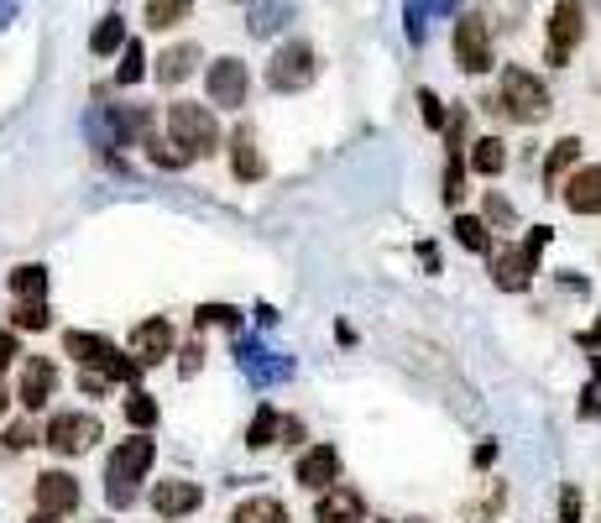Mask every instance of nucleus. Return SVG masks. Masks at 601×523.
I'll list each match as a JSON object with an SVG mask.
<instances>
[{"instance_id":"1","label":"nucleus","mask_w":601,"mask_h":523,"mask_svg":"<svg viewBox=\"0 0 601 523\" xmlns=\"http://www.w3.org/2000/svg\"><path fill=\"white\" fill-rule=\"evenodd\" d=\"M481 105L497 110V116H513V121H523V126H534V121H544L549 110H554V95H549V84H544V79L528 74V68L507 63V68H502V89H497V100H481Z\"/></svg>"},{"instance_id":"2","label":"nucleus","mask_w":601,"mask_h":523,"mask_svg":"<svg viewBox=\"0 0 601 523\" xmlns=\"http://www.w3.org/2000/svg\"><path fill=\"white\" fill-rule=\"evenodd\" d=\"M168 136L183 142L194 157H215L220 152V121H215V110L199 105V100H173L168 105Z\"/></svg>"},{"instance_id":"3","label":"nucleus","mask_w":601,"mask_h":523,"mask_svg":"<svg viewBox=\"0 0 601 523\" xmlns=\"http://www.w3.org/2000/svg\"><path fill=\"white\" fill-rule=\"evenodd\" d=\"M544 246H549V225H534V236H528L523 246H502V252H492V283L507 288V293H523L528 283H534V272H539Z\"/></svg>"},{"instance_id":"4","label":"nucleus","mask_w":601,"mask_h":523,"mask_svg":"<svg viewBox=\"0 0 601 523\" xmlns=\"http://www.w3.org/2000/svg\"><path fill=\"white\" fill-rule=\"evenodd\" d=\"M314 79H319V63H314V48L304 37L283 42V48L272 53V63H267V84L277 89V95H298V89H309Z\"/></svg>"},{"instance_id":"5","label":"nucleus","mask_w":601,"mask_h":523,"mask_svg":"<svg viewBox=\"0 0 601 523\" xmlns=\"http://www.w3.org/2000/svg\"><path fill=\"white\" fill-rule=\"evenodd\" d=\"M204 95H210L215 110H241L246 95H251V74L241 58H215L204 68Z\"/></svg>"},{"instance_id":"6","label":"nucleus","mask_w":601,"mask_h":523,"mask_svg":"<svg viewBox=\"0 0 601 523\" xmlns=\"http://www.w3.org/2000/svg\"><path fill=\"white\" fill-rule=\"evenodd\" d=\"M152 461H157V445L147 435L121 440V445L110 450V461H105V487H136L152 471Z\"/></svg>"},{"instance_id":"7","label":"nucleus","mask_w":601,"mask_h":523,"mask_svg":"<svg viewBox=\"0 0 601 523\" xmlns=\"http://www.w3.org/2000/svg\"><path fill=\"white\" fill-rule=\"evenodd\" d=\"M581 42H586V6L581 0H560L554 16H549V63L565 68Z\"/></svg>"},{"instance_id":"8","label":"nucleus","mask_w":601,"mask_h":523,"mask_svg":"<svg viewBox=\"0 0 601 523\" xmlns=\"http://www.w3.org/2000/svg\"><path fill=\"white\" fill-rule=\"evenodd\" d=\"M100 419L95 414H53L48 424V450L53 456H84V450L100 445Z\"/></svg>"},{"instance_id":"9","label":"nucleus","mask_w":601,"mask_h":523,"mask_svg":"<svg viewBox=\"0 0 601 523\" xmlns=\"http://www.w3.org/2000/svg\"><path fill=\"white\" fill-rule=\"evenodd\" d=\"M455 63L466 68V74H487L492 68V27L481 16L455 21Z\"/></svg>"},{"instance_id":"10","label":"nucleus","mask_w":601,"mask_h":523,"mask_svg":"<svg viewBox=\"0 0 601 523\" xmlns=\"http://www.w3.org/2000/svg\"><path fill=\"white\" fill-rule=\"evenodd\" d=\"M293 482L304 487V492H325V487H335V482H340V450H335V445H314V450H304V456H298V466H293Z\"/></svg>"},{"instance_id":"11","label":"nucleus","mask_w":601,"mask_h":523,"mask_svg":"<svg viewBox=\"0 0 601 523\" xmlns=\"http://www.w3.org/2000/svg\"><path fill=\"white\" fill-rule=\"evenodd\" d=\"M314 523H366V497L340 482L314 492Z\"/></svg>"},{"instance_id":"12","label":"nucleus","mask_w":601,"mask_h":523,"mask_svg":"<svg viewBox=\"0 0 601 523\" xmlns=\"http://www.w3.org/2000/svg\"><path fill=\"white\" fill-rule=\"evenodd\" d=\"M225 147H230V173H236L241 184H262V178H267V157H262V147H257V131L241 121L236 131H230Z\"/></svg>"},{"instance_id":"13","label":"nucleus","mask_w":601,"mask_h":523,"mask_svg":"<svg viewBox=\"0 0 601 523\" xmlns=\"http://www.w3.org/2000/svg\"><path fill=\"white\" fill-rule=\"evenodd\" d=\"M147 497H152V513H157V518H183V513H199V503H204L199 482H183V476H168V482H157Z\"/></svg>"},{"instance_id":"14","label":"nucleus","mask_w":601,"mask_h":523,"mask_svg":"<svg viewBox=\"0 0 601 523\" xmlns=\"http://www.w3.org/2000/svg\"><path fill=\"white\" fill-rule=\"evenodd\" d=\"M53 388H58V367H53L48 356H27V367H21V388H16L21 408L37 414V408L53 398Z\"/></svg>"},{"instance_id":"15","label":"nucleus","mask_w":601,"mask_h":523,"mask_svg":"<svg viewBox=\"0 0 601 523\" xmlns=\"http://www.w3.org/2000/svg\"><path fill=\"white\" fill-rule=\"evenodd\" d=\"M32 492H37V508H42V513H58V518H63V513H74V508H79V497H84L74 476L58 471V466H53V471H42Z\"/></svg>"},{"instance_id":"16","label":"nucleus","mask_w":601,"mask_h":523,"mask_svg":"<svg viewBox=\"0 0 601 523\" xmlns=\"http://www.w3.org/2000/svg\"><path fill=\"white\" fill-rule=\"evenodd\" d=\"M173 346H178V340H173V325H168V320H142V325L131 330V356L142 361V367H157V361H168Z\"/></svg>"},{"instance_id":"17","label":"nucleus","mask_w":601,"mask_h":523,"mask_svg":"<svg viewBox=\"0 0 601 523\" xmlns=\"http://www.w3.org/2000/svg\"><path fill=\"white\" fill-rule=\"evenodd\" d=\"M560 194L575 215H601V163H581L560 184Z\"/></svg>"},{"instance_id":"18","label":"nucleus","mask_w":601,"mask_h":523,"mask_svg":"<svg viewBox=\"0 0 601 523\" xmlns=\"http://www.w3.org/2000/svg\"><path fill=\"white\" fill-rule=\"evenodd\" d=\"M230 523H293V513H288V503L283 497H241L236 508H230Z\"/></svg>"},{"instance_id":"19","label":"nucleus","mask_w":601,"mask_h":523,"mask_svg":"<svg viewBox=\"0 0 601 523\" xmlns=\"http://www.w3.org/2000/svg\"><path fill=\"white\" fill-rule=\"evenodd\" d=\"M575 168H581V142H575V136H560V142L549 147V157H544V184L560 189Z\"/></svg>"},{"instance_id":"20","label":"nucleus","mask_w":601,"mask_h":523,"mask_svg":"<svg viewBox=\"0 0 601 523\" xmlns=\"http://www.w3.org/2000/svg\"><path fill=\"white\" fill-rule=\"evenodd\" d=\"M199 63V42H178V48L157 53V84H183Z\"/></svg>"},{"instance_id":"21","label":"nucleus","mask_w":601,"mask_h":523,"mask_svg":"<svg viewBox=\"0 0 601 523\" xmlns=\"http://www.w3.org/2000/svg\"><path fill=\"white\" fill-rule=\"evenodd\" d=\"M63 351L74 356L79 367H100V361H105L115 346H110L105 335H89V330H68V335H63Z\"/></svg>"},{"instance_id":"22","label":"nucleus","mask_w":601,"mask_h":523,"mask_svg":"<svg viewBox=\"0 0 601 523\" xmlns=\"http://www.w3.org/2000/svg\"><path fill=\"white\" fill-rule=\"evenodd\" d=\"M142 147H147V157H152L157 168H189V163H194V152H189V147L173 142V136H157V131L142 136Z\"/></svg>"},{"instance_id":"23","label":"nucleus","mask_w":601,"mask_h":523,"mask_svg":"<svg viewBox=\"0 0 601 523\" xmlns=\"http://www.w3.org/2000/svg\"><path fill=\"white\" fill-rule=\"evenodd\" d=\"M471 168L481 178H497L507 168V142H502V136H481V142L471 147Z\"/></svg>"},{"instance_id":"24","label":"nucleus","mask_w":601,"mask_h":523,"mask_svg":"<svg viewBox=\"0 0 601 523\" xmlns=\"http://www.w3.org/2000/svg\"><path fill=\"white\" fill-rule=\"evenodd\" d=\"M455 241L466 246V252H481V257H492V231H487V220H476V215H455Z\"/></svg>"},{"instance_id":"25","label":"nucleus","mask_w":601,"mask_h":523,"mask_svg":"<svg viewBox=\"0 0 601 523\" xmlns=\"http://www.w3.org/2000/svg\"><path fill=\"white\" fill-rule=\"evenodd\" d=\"M126 42H131V37H126V21H121V16H105L100 27L89 32V53H95V58H110L115 48H126Z\"/></svg>"},{"instance_id":"26","label":"nucleus","mask_w":601,"mask_h":523,"mask_svg":"<svg viewBox=\"0 0 601 523\" xmlns=\"http://www.w3.org/2000/svg\"><path fill=\"white\" fill-rule=\"evenodd\" d=\"M11 293L16 299H48V272H42L37 262L11 267Z\"/></svg>"},{"instance_id":"27","label":"nucleus","mask_w":601,"mask_h":523,"mask_svg":"<svg viewBox=\"0 0 601 523\" xmlns=\"http://www.w3.org/2000/svg\"><path fill=\"white\" fill-rule=\"evenodd\" d=\"M6 314H11V330H48L53 325V309L42 299H16Z\"/></svg>"},{"instance_id":"28","label":"nucleus","mask_w":601,"mask_h":523,"mask_svg":"<svg viewBox=\"0 0 601 523\" xmlns=\"http://www.w3.org/2000/svg\"><path fill=\"white\" fill-rule=\"evenodd\" d=\"M277 429H283V414H277L272 403H262V408H257V419H251V429H246V445H251V450L277 445Z\"/></svg>"},{"instance_id":"29","label":"nucleus","mask_w":601,"mask_h":523,"mask_svg":"<svg viewBox=\"0 0 601 523\" xmlns=\"http://www.w3.org/2000/svg\"><path fill=\"white\" fill-rule=\"evenodd\" d=\"M189 6H194V0H147V27L152 32L178 27V21H189Z\"/></svg>"},{"instance_id":"30","label":"nucleus","mask_w":601,"mask_h":523,"mask_svg":"<svg viewBox=\"0 0 601 523\" xmlns=\"http://www.w3.org/2000/svg\"><path fill=\"white\" fill-rule=\"evenodd\" d=\"M204 325H225L230 335H241V309L236 304H199L194 309V330H204Z\"/></svg>"},{"instance_id":"31","label":"nucleus","mask_w":601,"mask_h":523,"mask_svg":"<svg viewBox=\"0 0 601 523\" xmlns=\"http://www.w3.org/2000/svg\"><path fill=\"white\" fill-rule=\"evenodd\" d=\"M147 74V48L142 42H126L121 48V68H115V84H136Z\"/></svg>"},{"instance_id":"32","label":"nucleus","mask_w":601,"mask_h":523,"mask_svg":"<svg viewBox=\"0 0 601 523\" xmlns=\"http://www.w3.org/2000/svg\"><path fill=\"white\" fill-rule=\"evenodd\" d=\"M126 419H131L136 429H152V424H157V398L142 393V388H131V398H126Z\"/></svg>"},{"instance_id":"33","label":"nucleus","mask_w":601,"mask_h":523,"mask_svg":"<svg viewBox=\"0 0 601 523\" xmlns=\"http://www.w3.org/2000/svg\"><path fill=\"white\" fill-rule=\"evenodd\" d=\"M283 16H288V6H283V0H262V6H257V16H251V32H257V37H267V32H277V27H283Z\"/></svg>"},{"instance_id":"34","label":"nucleus","mask_w":601,"mask_h":523,"mask_svg":"<svg viewBox=\"0 0 601 523\" xmlns=\"http://www.w3.org/2000/svg\"><path fill=\"white\" fill-rule=\"evenodd\" d=\"M460 194H466V163H460V152H450V163H445V204H460Z\"/></svg>"},{"instance_id":"35","label":"nucleus","mask_w":601,"mask_h":523,"mask_svg":"<svg viewBox=\"0 0 601 523\" xmlns=\"http://www.w3.org/2000/svg\"><path fill=\"white\" fill-rule=\"evenodd\" d=\"M0 445H6V450H32V445H37V429H32V419H16V424H6V435H0Z\"/></svg>"},{"instance_id":"36","label":"nucleus","mask_w":601,"mask_h":523,"mask_svg":"<svg viewBox=\"0 0 601 523\" xmlns=\"http://www.w3.org/2000/svg\"><path fill=\"white\" fill-rule=\"evenodd\" d=\"M199 367H204V335L194 330V340H189V346L178 351V372H183V377H194Z\"/></svg>"},{"instance_id":"37","label":"nucleus","mask_w":601,"mask_h":523,"mask_svg":"<svg viewBox=\"0 0 601 523\" xmlns=\"http://www.w3.org/2000/svg\"><path fill=\"white\" fill-rule=\"evenodd\" d=\"M419 110H424V126H434V131L450 126V121H445V105H439L434 89H419Z\"/></svg>"},{"instance_id":"38","label":"nucleus","mask_w":601,"mask_h":523,"mask_svg":"<svg viewBox=\"0 0 601 523\" xmlns=\"http://www.w3.org/2000/svg\"><path fill=\"white\" fill-rule=\"evenodd\" d=\"M560 523H581V492L575 487L560 492Z\"/></svg>"},{"instance_id":"39","label":"nucleus","mask_w":601,"mask_h":523,"mask_svg":"<svg viewBox=\"0 0 601 523\" xmlns=\"http://www.w3.org/2000/svg\"><path fill=\"white\" fill-rule=\"evenodd\" d=\"M487 220H497V225H513V204H507L502 194H487Z\"/></svg>"},{"instance_id":"40","label":"nucleus","mask_w":601,"mask_h":523,"mask_svg":"<svg viewBox=\"0 0 601 523\" xmlns=\"http://www.w3.org/2000/svg\"><path fill=\"white\" fill-rule=\"evenodd\" d=\"M105 503L110 508H131L136 503V487H105Z\"/></svg>"},{"instance_id":"41","label":"nucleus","mask_w":601,"mask_h":523,"mask_svg":"<svg viewBox=\"0 0 601 523\" xmlns=\"http://www.w3.org/2000/svg\"><path fill=\"white\" fill-rule=\"evenodd\" d=\"M304 440V424L298 419H283V429H277V445H298Z\"/></svg>"},{"instance_id":"42","label":"nucleus","mask_w":601,"mask_h":523,"mask_svg":"<svg viewBox=\"0 0 601 523\" xmlns=\"http://www.w3.org/2000/svg\"><path fill=\"white\" fill-rule=\"evenodd\" d=\"M11 361H16V335H11V330H0V372H6Z\"/></svg>"},{"instance_id":"43","label":"nucleus","mask_w":601,"mask_h":523,"mask_svg":"<svg viewBox=\"0 0 601 523\" xmlns=\"http://www.w3.org/2000/svg\"><path fill=\"white\" fill-rule=\"evenodd\" d=\"M32 523H58V513H42V508H37V518H32Z\"/></svg>"},{"instance_id":"44","label":"nucleus","mask_w":601,"mask_h":523,"mask_svg":"<svg viewBox=\"0 0 601 523\" xmlns=\"http://www.w3.org/2000/svg\"><path fill=\"white\" fill-rule=\"evenodd\" d=\"M6 408H11V393H6V388H0V414H6Z\"/></svg>"},{"instance_id":"45","label":"nucleus","mask_w":601,"mask_h":523,"mask_svg":"<svg viewBox=\"0 0 601 523\" xmlns=\"http://www.w3.org/2000/svg\"><path fill=\"white\" fill-rule=\"evenodd\" d=\"M408 523H429V518H408Z\"/></svg>"}]
</instances>
